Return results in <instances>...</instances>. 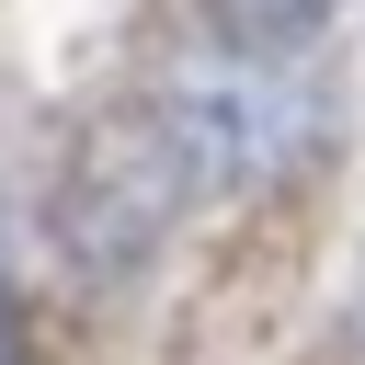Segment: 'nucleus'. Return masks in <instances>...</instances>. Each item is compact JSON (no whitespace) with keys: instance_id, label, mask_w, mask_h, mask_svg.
<instances>
[{"instance_id":"3","label":"nucleus","mask_w":365,"mask_h":365,"mask_svg":"<svg viewBox=\"0 0 365 365\" xmlns=\"http://www.w3.org/2000/svg\"><path fill=\"white\" fill-rule=\"evenodd\" d=\"M0 365H23V354H11V297H0Z\"/></svg>"},{"instance_id":"1","label":"nucleus","mask_w":365,"mask_h":365,"mask_svg":"<svg viewBox=\"0 0 365 365\" xmlns=\"http://www.w3.org/2000/svg\"><path fill=\"white\" fill-rule=\"evenodd\" d=\"M171 137H182L194 171L262 182V171H285V160L319 137V103H308L297 57H240V46H217V57H194V68L171 80Z\"/></svg>"},{"instance_id":"2","label":"nucleus","mask_w":365,"mask_h":365,"mask_svg":"<svg viewBox=\"0 0 365 365\" xmlns=\"http://www.w3.org/2000/svg\"><path fill=\"white\" fill-rule=\"evenodd\" d=\"M319 23H331V0H205V34L240 57H308Z\"/></svg>"}]
</instances>
